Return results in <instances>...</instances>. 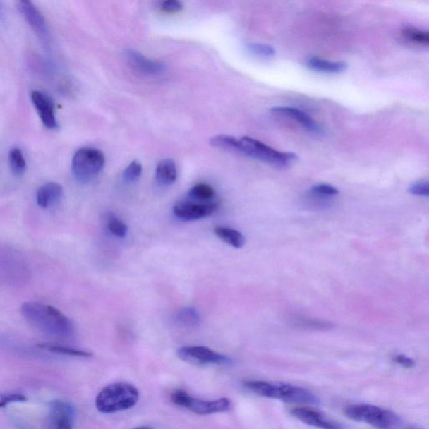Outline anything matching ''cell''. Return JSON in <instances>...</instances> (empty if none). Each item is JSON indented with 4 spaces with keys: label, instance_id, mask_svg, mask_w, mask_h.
Here are the masks:
<instances>
[{
    "label": "cell",
    "instance_id": "cell-1",
    "mask_svg": "<svg viewBox=\"0 0 429 429\" xmlns=\"http://www.w3.org/2000/svg\"><path fill=\"white\" fill-rule=\"evenodd\" d=\"M21 315L34 328L57 338H68L74 333L73 322L55 307L39 302H25Z\"/></svg>",
    "mask_w": 429,
    "mask_h": 429
},
{
    "label": "cell",
    "instance_id": "cell-2",
    "mask_svg": "<svg viewBox=\"0 0 429 429\" xmlns=\"http://www.w3.org/2000/svg\"><path fill=\"white\" fill-rule=\"evenodd\" d=\"M140 399L138 389L126 382L109 384L98 393L96 408L102 413H114L131 409Z\"/></svg>",
    "mask_w": 429,
    "mask_h": 429
},
{
    "label": "cell",
    "instance_id": "cell-3",
    "mask_svg": "<svg viewBox=\"0 0 429 429\" xmlns=\"http://www.w3.org/2000/svg\"><path fill=\"white\" fill-rule=\"evenodd\" d=\"M234 151L281 167H288L297 159V155L294 153L275 150L263 143L248 137L240 140L236 138Z\"/></svg>",
    "mask_w": 429,
    "mask_h": 429
},
{
    "label": "cell",
    "instance_id": "cell-4",
    "mask_svg": "<svg viewBox=\"0 0 429 429\" xmlns=\"http://www.w3.org/2000/svg\"><path fill=\"white\" fill-rule=\"evenodd\" d=\"M345 413L348 418L368 423L378 429H397L401 423L399 416L392 411L370 404L349 406Z\"/></svg>",
    "mask_w": 429,
    "mask_h": 429
},
{
    "label": "cell",
    "instance_id": "cell-5",
    "mask_svg": "<svg viewBox=\"0 0 429 429\" xmlns=\"http://www.w3.org/2000/svg\"><path fill=\"white\" fill-rule=\"evenodd\" d=\"M105 164V156L94 147H83L77 151L73 159V172L80 183H88L95 179Z\"/></svg>",
    "mask_w": 429,
    "mask_h": 429
},
{
    "label": "cell",
    "instance_id": "cell-6",
    "mask_svg": "<svg viewBox=\"0 0 429 429\" xmlns=\"http://www.w3.org/2000/svg\"><path fill=\"white\" fill-rule=\"evenodd\" d=\"M219 203L217 200L200 201L186 198L174 205V216L182 222H194L208 217L217 212Z\"/></svg>",
    "mask_w": 429,
    "mask_h": 429
},
{
    "label": "cell",
    "instance_id": "cell-7",
    "mask_svg": "<svg viewBox=\"0 0 429 429\" xmlns=\"http://www.w3.org/2000/svg\"><path fill=\"white\" fill-rule=\"evenodd\" d=\"M179 358L196 365H224L230 363L226 356L205 346H185L179 349Z\"/></svg>",
    "mask_w": 429,
    "mask_h": 429
},
{
    "label": "cell",
    "instance_id": "cell-8",
    "mask_svg": "<svg viewBox=\"0 0 429 429\" xmlns=\"http://www.w3.org/2000/svg\"><path fill=\"white\" fill-rule=\"evenodd\" d=\"M290 413L307 425L320 429H343L342 424L314 409L294 408Z\"/></svg>",
    "mask_w": 429,
    "mask_h": 429
},
{
    "label": "cell",
    "instance_id": "cell-9",
    "mask_svg": "<svg viewBox=\"0 0 429 429\" xmlns=\"http://www.w3.org/2000/svg\"><path fill=\"white\" fill-rule=\"evenodd\" d=\"M52 429H73L75 409L68 402L56 400L50 404Z\"/></svg>",
    "mask_w": 429,
    "mask_h": 429
},
{
    "label": "cell",
    "instance_id": "cell-10",
    "mask_svg": "<svg viewBox=\"0 0 429 429\" xmlns=\"http://www.w3.org/2000/svg\"><path fill=\"white\" fill-rule=\"evenodd\" d=\"M231 406V401L226 397L214 401H203L194 399L189 395L183 408L188 409L195 414L209 415L226 412L230 410Z\"/></svg>",
    "mask_w": 429,
    "mask_h": 429
},
{
    "label": "cell",
    "instance_id": "cell-11",
    "mask_svg": "<svg viewBox=\"0 0 429 429\" xmlns=\"http://www.w3.org/2000/svg\"><path fill=\"white\" fill-rule=\"evenodd\" d=\"M278 399L298 404H317L319 402L318 397L306 389L284 383H278Z\"/></svg>",
    "mask_w": 429,
    "mask_h": 429
},
{
    "label": "cell",
    "instance_id": "cell-12",
    "mask_svg": "<svg viewBox=\"0 0 429 429\" xmlns=\"http://www.w3.org/2000/svg\"><path fill=\"white\" fill-rule=\"evenodd\" d=\"M31 100L44 127L49 129L56 128L58 123L52 98L42 92L33 91L31 92Z\"/></svg>",
    "mask_w": 429,
    "mask_h": 429
},
{
    "label": "cell",
    "instance_id": "cell-13",
    "mask_svg": "<svg viewBox=\"0 0 429 429\" xmlns=\"http://www.w3.org/2000/svg\"><path fill=\"white\" fill-rule=\"evenodd\" d=\"M126 56L129 64L145 75H159L167 70V66L163 62L149 59L137 51L128 50Z\"/></svg>",
    "mask_w": 429,
    "mask_h": 429
},
{
    "label": "cell",
    "instance_id": "cell-14",
    "mask_svg": "<svg viewBox=\"0 0 429 429\" xmlns=\"http://www.w3.org/2000/svg\"><path fill=\"white\" fill-rule=\"evenodd\" d=\"M17 7L19 8L21 15L23 16L27 21L35 32H37L42 38L47 37V30L46 21L35 4L30 1H19L17 4Z\"/></svg>",
    "mask_w": 429,
    "mask_h": 429
},
{
    "label": "cell",
    "instance_id": "cell-15",
    "mask_svg": "<svg viewBox=\"0 0 429 429\" xmlns=\"http://www.w3.org/2000/svg\"><path fill=\"white\" fill-rule=\"evenodd\" d=\"M271 111L272 113L283 115L285 117L296 121L303 128H306L308 131L315 133L322 132L320 125L317 123L315 119H313L305 111L295 109V107L286 106L274 107H272Z\"/></svg>",
    "mask_w": 429,
    "mask_h": 429
},
{
    "label": "cell",
    "instance_id": "cell-16",
    "mask_svg": "<svg viewBox=\"0 0 429 429\" xmlns=\"http://www.w3.org/2000/svg\"><path fill=\"white\" fill-rule=\"evenodd\" d=\"M64 195V188L56 182H49L40 187L37 192V204L40 207L47 209L53 207Z\"/></svg>",
    "mask_w": 429,
    "mask_h": 429
},
{
    "label": "cell",
    "instance_id": "cell-17",
    "mask_svg": "<svg viewBox=\"0 0 429 429\" xmlns=\"http://www.w3.org/2000/svg\"><path fill=\"white\" fill-rule=\"evenodd\" d=\"M156 181L162 186H171L176 181L177 168L171 159L161 160L156 168Z\"/></svg>",
    "mask_w": 429,
    "mask_h": 429
},
{
    "label": "cell",
    "instance_id": "cell-18",
    "mask_svg": "<svg viewBox=\"0 0 429 429\" xmlns=\"http://www.w3.org/2000/svg\"><path fill=\"white\" fill-rule=\"evenodd\" d=\"M306 64L308 68L326 73H343L347 68L346 62L325 60L319 57L310 58Z\"/></svg>",
    "mask_w": 429,
    "mask_h": 429
},
{
    "label": "cell",
    "instance_id": "cell-19",
    "mask_svg": "<svg viewBox=\"0 0 429 429\" xmlns=\"http://www.w3.org/2000/svg\"><path fill=\"white\" fill-rule=\"evenodd\" d=\"M214 232L219 239L235 248H243L245 244L244 236L232 228L217 226L214 228Z\"/></svg>",
    "mask_w": 429,
    "mask_h": 429
},
{
    "label": "cell",
    "instance_id": "cell-20",
    "mask_svg": "<svg viewBox=\"0 0 429 429\" xmlns=\"http://www.w3.org/2000/svg\"><path fill=\"white\" fill-rule=\"evenodd\" d=\"M174 320L183 327L191 328L199 325L200 316L195 307H183L176 313Z\"/></svg>",
    "mask_w": 429,
    "mask_h": 429
},
{
    "label": "cell",
    "instance_id": "cell-21",
    "mask_svg": "<svg viewBox=\"0 0 429 429\" xmlns=\"http://www.w3.org/2000/svg\"><path fill=\"white\" fill-rule=\"evenodd\" d=\"M214 198H216V191L211 186L203 183L192 187L187 194V198L200 201L213 200Z\"/></svg>",
    "mask_w": 429,
    "mask_h": 429
},
{
    "label": "cell",
    "instance_id": "cell-22",
    "mask_svg": "<svg viewBox=\"0 0 429 429\" xmlns=\"http://www.w3.org/2000/svg\"><path fill=\"white\" fill-rule=\"evenodd\" d=\"M8 162L11 171L16 176H23L26 171V162L22 151L18 147H13L8 153Z\"/></svg>",
    "mask_w": 429,
    "mask_h": 429
},
{
    "label": "cell",
    "instance_id": "cell-23",
    "mask_svg": "<svg viewBox=\"0 0 429 429\" xmlns=\"http://www.w3.org/2000/svg\"><path fill=\"white\" fill-rule=\"evenodd\" d=\"M39 347L53 353H57V354L75 357H84V358H89V357L92 356V353L91 352L80 351L78 350V349L64 346L51 345V344H42V345H39Z\"/></svg>",
    "mask_w": 429,
    "mask_h": 429
},
{
    "label": "cell",
    "instance_id": "cell-24",
    "mask_svg": "<svg viewBox=\"0 0 429 429\" xmlns=\"http://www.w3.org/2000/svg\"><path fill=\"white\" fill-rule=\"evenodd\" d=\"M402 35L409 42L421 44V46H428L429 43V35L427 31L420 30L413 27H406L402 30Z\"/></svg>",
    "mask_w": 429,
    "mask_h": 429
},
{
    "label": "cell",
    "instance_id": "cell-25",
    "mask_svg": "<svg viewBox=\"0 0 429 429\" xmlns=\"http://www.w3.org/2000/svg\"><path fill=\"white\" fill-rule=\"evenodd\" d=\"M107 228L111 234L119 238H124L128 234V226L114 214L107 219Z\"/></svg>",
    "mask_w": 429,
    "mask_h": 429
},
{
    "label": "cell",
    "instance_id": "cell-26",
    "mask_svg": "<svg viewBox=\"0 0 429 429\" xmlns=\"http://www.w3.org/2000/svg\"><path fill=\"white\" fill-rule=\"evenodd\" d=\"M247 50L249 53H251L252 55L260 58H272L274 57L276 54L275 49L267 44H248Z\"/></svg>",
    "mask_w": 429,
    "mask_h": 429
},
{
    "label": "cell",
    "instance_id": "cell-27",
    "mask_svg": "<svg viewBox=\"0 0 429 429\" xmlns=\"http://www.w3.org/2000/svg\"><path fill=\"white\" fill-rule=\"evenodd\" d=\"M295 325L301 326V327L314 330H328L332 327V324L328 323V322L305 318V317H299V318L295 319Z\"/></svg>",
    "mask_w": 429,
    "mask_h": 429
},
{
    "label": "cell",
    "instance_id": "cell-28",
    "mask_svg": "<svg viewBox=\"0 0 429 429\" xmlns=\"http://www.w3.org/2000/svg\"><path fill=\"white\" fill-rule=\"evenodd\" d=\"M143 167L140 161L134 160L129 164L123 172V180L127 183L136 182L140 178Z\"/></svg>",
    "mask_w": 429,
    "mask_h": 429
},
{
    "label": "cell",
    "instance_id": "cell-29",
    "mask_svg": "<svg viewBox=\"0 0 429 429\" xmlns=\"http://www.w3.org/2000/svg\"><path fill=\"white\" fill-rule=\"evenodd\" d=\"M311 193L319 198H330L339 194L337 188L325 184L316 185L312 187Z\"/></svg>",
    "mask_w": 429,
    "mask_h": 429
},
{
    "label": "cell",
    "instance_id": "cell-30",
    "mask_svg": "<svg viewBox=\"0 0 429 429\" xmlns=\"http://www.w3.org/2000/svg\"><path fill=\"white\" fill-rule=\"evenodd\" d=\"M26 401V397L20 392L0 393V408H4L12 402H24Z\"/></svg>",
    "mask_w": 429,
    "mask_h": 429
},
{
    "label": "cell",
    "instance_id": "cell-31",
    "mask_svg": "<svg viewBox=\"0 0 429 429\" xmlns=\"http://www.w3.org/2000/svg\"><path fill=\"white\" fill-rule=\"evenodd\" d=\"M411 194L428 198L429 194V186L428 181H419L411 186L409 189Z\"/></svg>",
    "mask_w": 429,
    "mask_h": 429
},
{
    "label": "cell",
    "instance_id": "cell-32",
    "mask_svg": "<svg viewBox=\"0 0 429 429\" xmlns=\"http://www.w3.org/2000/svg\"><path fill=\"white\" fill-rule=\"evenodd\" d=\"M160 8L164 12L176 13L183 10V4L178 0H167L161 3Z\"/></svg>",
    "mask_w": 429,
    "mask_h": 429
},
{
    "label": "cell",
    "instance_id": "cell-33",
    "mask_svg": "<svg viewBox=\"0 0 429 429\" xmlns=\"http://www.w3.org/2000/svg\"><path fill=\"white\" fill-rule=\"evenodd\" d=\"M393 360L405 368H412L415 365V361L405 355H397Z\"/></svg>",
    "mask_w": 429,
    "mask_h": 429
},
{
    "label": "cell",
    "instance_id": "cell-34",
    "mask_svg": "<svg viewBox=\"0 0 429 429\" xmlns=\"http://www.w3.org/2000/svg\"><path fill=\"white\" fill-rule=\"evenodd\" d=\"M133 429H154V428H152L150 427H138V428H133Z\"/></svg>",
    "mask_w": 429,
    "mask_h": 429
},
{
    "label": "cell",
    "instance_id": "cell-35",
    "mask_svg": "<svg viewBox=\"0 0 429 429\" xmlns=\"http://www.w3.org/2000/svg\"><path fill=\"white\" fill-rule=\"evenodd\" d=\"M409 429H421V428H409Z\"/></svg>",
    "mask_w": 429,
    "mask_h": 429
}]
</instances>
